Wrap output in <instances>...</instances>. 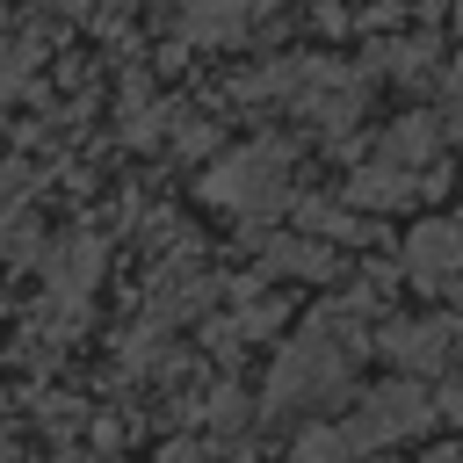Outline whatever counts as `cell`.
<instances>
[{
	"label": "cell",
	"instance_id": "obj_2",
	"mask_svg": "<svg viewBox=\"0 0 463 463\" xmlns=\"http://www.w3.org/2000/svg\"><path fill=\"white\" fill-rule=\"evenodd\" d=\"M347 333L340 326H311L282 362H275V383H268V398L275 405H297V398H318V391H333L340 376H347Z\"/></svg>",
	"mask_w": 463,
	"mask_h": 463
},
{
	"label": "cell",
	"instance_id": "obj_3",
	"mask_svg": "<svg viewBox=\"0 0 463 463\" xmlns=\"http://www.w3.org/2000/svg\"><path fill=\"white\" fill-rule=\"evenodd\" d=\"M427 420V405H420V391H383V398H369V412H354L347 427H340V441H347V456L354 449H369V441H391V434H405V427H420Z\"/></svg>",
	"mask_w": 463,
	"mask_h": 463
},
{
	"label": "cell",
	"instance_id": "obj_1",
	"mask_svg": "<svg viewBox=\"0 0 463 463\" xmlns=\"http://www.w3.org/2000/svg\"><path fill=\"white\" fill-rule=\"evenodd\" d=\"M282 166H289V159H282L275 145H246V152H232L217 174H203V195L224 203V210H239V217H260V210H275L282 188H289Z\"/></svg>",
	"mask_w": 463,
	"mask_h": 463
},
{
	"label": "cell",
	"instance_id": "obj_4",
	"mask_svg": "<svg viewBox=\"0 0 463 463\" xmlns=\"http://www.w3.org/2000/svg\"><path fill=\"white\" fill-rule=\"evenodd\" d=\"M405 268H412L420 282H449V275L463 268V224H420L412 246H405Z\"/></svg>",
	"mask_w": 463,
	"mask_h": 463
},
{
	"label": "cell",
	"instance_id": "obj_6",
	"mask_svg": "<svg viewBox=\"0 0 463 463\" xmlns=\"http://www.w3.org/2000/svg\"><path fill=\"white\" fill-rule=\"evenodd\" d=\"M22 65H29V58H22L14 43H0V101H7L14 87H22Z\"/></svg>",
	"mask_w": 463,
	"mask_h": 463
},
{
	"label": "cell",
	"instance_id": "obj_5",
	"mask_svg": "<svg viewBox=\"0 0 463 463\" xmlns=\"http://www.w3.org/2000/svg\"><path fill=\"white\" fill-rule=\"evenodd\" d=\"M391 195H405V181H398L391 166H369V174L354 181V203H391Z\"/></svg>",
	"mask_w": 463,
	"mask_h": 463
}]
</instances>
